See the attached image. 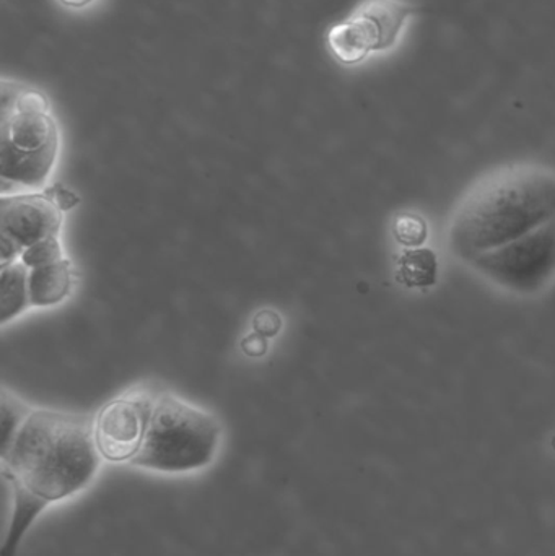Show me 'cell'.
<instances>
[{
	"label": "cell",
	"instance_id": "1",
	"mask_svg": "<svg viewBox=\"0 0 555 556\" xmlns=\"http://www.w3.org/2000/svg\"><path fill=\"white\" fill-rule=\"evenodd\" d=\"M2 456L13 490V515L0 556H15L29 526L51 503L90 485L100 469L93 424L87 417L33 410Z\"/></svg>",
	"mask_w": 555,
	"mask_h": 556
},
{
	"label": "cell",
	"instance_id": "11",
	"mask_svg": "<svg viewBox=\"0 0 555 556\" xmlns=\"http://www.w3.org/2000/svg\"><path fill=\"white\" fill-rule=\"evenodd\" d=\"M29 269L22 263L0 269V323L5 326L31 306L28 287Z\"/></svg>",
	"mask_w": 555,
	"mask_h": 556
},
{
	"label": "cell",
	"instance_id": "14",
	"mask_svg": "<svg viewBox=\"0 0 555 556\" xmlns=\"http://www.w3.org/2000/svg\"><path fill=\"white\" fill-rule=\"evenodd\" d=\"M64 260L61 241H59L58 237L46 238V240L38 241V243L31 244V247L25 248L22 257H20V261H22L28 269L52 266V264L61 263V261Z\"/></svg>",
	"mask_w": 555,
	"mask_h": 556
},
{
	"label": "cell",
	"instance_id": "9",
	"mask_svg": "<svg viewBox=\"0 0 555 556\" xmlns=\"http://www.w3.org/2000/svg\"><path fill=\"white\" fill-rule=\"evenodd\" d=\"M357 10L367 15L377 26L380 35L378 51H388L396 45L404 22L419 12L416 5L406 0H367Z\"/></svg>",
	"mask_w": 555,
	"mask_h": 556
},
{
	"label": "cell",
	"instance_id": "12",
	"mask_svg": "<svg viewBox=\"0 0 555 556\" xmlns=\"http://www.w3.org/2000/svg\"><path fill=\"white\" fill-rule=\"evenodd\" d=\"M396 278L416 290L433 287L439 278V260L429 248H406L398 257Z\"/></svg>",
	"mask_w": 555,
	"mask_h": 556
},
{
	"label": "cell",
	"instance_id": "15",
	"mask_svg": "<svg viewBox=\"0 0 555 556\" xmlns=\"http://www.w3.org/2000/svg\"><path fill=\"white\" fill-rule=\"evenodd\" d=\"M427 230L426 220L416 214L401 215L394 224V237L406 248H420L426 243Z\"/></svg>",
	"mask_w": 555,
	"mask_h": 556
},
{
	"label": "cell",
	"instance_id": "13",
	"mask_svg": "<svg viewBox=\"0 0 555 556\" xmlns=\"http://www.w3.org/2000/svg\"><path fill=\"white\" fill-rule=\"evenodd\" d=\"M31 408L26 407L20 399L15 395L9 394L7 391H2V397H0V414H2V447L0 453H5L9 450L12 441L15 440L18 431L22 430L25 421L28 420L31 415Z\"/></svg>",
	"mask_w": 555,
	"mask_h": 556
},
{
	"label": "cell",
	"instance_id": "10",
	"mask_svg": "<svg viewBox=\"0 0 555 556\" xmlns=\"http://www.w3.org/2000/svg\"><path fill=\"white\" fill-rule=\"evenodd\" d=\"M29 300L31 306L48 307L62 303L72 290V269L68 261L52 266L29 269Z\"/></svg>",
	"mask_w": 555,
	"mask_h": 556
},
{
	"label": "cell",
	"instance_id": "17",
	"mask_svg": "<svg viewBox=\"0 0 555 556\" xmlns=\"http://www.w3.org/2000/svg\"><path fill=\"white\" fill-rule=\"evenodd\" d=\"M25 248L9 235L0 233V266H9L22 257Z\"/></svg>",
	"mask_w": 555,
	"mask_h": 556
},
{
	"label": "cell",
	"instance_id": "18",
	"mask_svg": "<svg viewBox=\"0 0 555 556\" xmlns=\"http://www.w3.org/2000/svg\"><path fill=\"white\" fill-rule=\"evenodd\" d=\"M241 349L247 353L248 356L253 358H260V356L266 355L267 352V339L261 333L254 332L243 339L241 342Z\"/></svg>",
	"mask_w": 555,
	"mask_h": 556
},
{
	"label": "cell",
	"instance_id": "6",
	"mask_svg": "<svg viewBox=\"0 0 555 556\" xmlns=\"http://www.w3.org/2000/svg\"><path fill=\"white\" fill-rule=\"evenodd\" d=\"M61 225L62 212L46 195H12L0 202V233L9 235L23 248L58 237Z\"/></svg>",
	"mask_w": 555,
	"mask_h": 556
},
{
	"label": "cell",
	"instance_id": "7",
	"mask_svg": "<svg viewBox=\"0 0 555 556\" xmlns=\"http://www.w3.org/2000/svg\"><path fill=\"white\" fill-rule=\"evenodd\" d=\"M59 140L39 150H22L0 142L2 178L23 186L28 191L45 188L58 160Z\"/></svg>",
	"mask_w": 555,
	"mask_h": 556
},
{
	"label": "cell",
	"instance_id": "3",
	"mask_svg": "<svg viewBox=\"0 0 555 556\" xmlns=\"http://www.w3.org/2000/svg\"><path fill=\"white\" fill-rule=\"evenodd\" d=\"M220 438L214 415L175 395H162L153 405L142 447L130 464L156 472H192L214 460Z\"/></svg>",
	"mask_w": 555,
	"mask_h": 556
},
{
	"label": "cell",
	"instance_id": "5",
	"mask_svg": "<svg viewBox=\"0 0 555 556\" xmlns=\"http://www.w3.org/2000/svg\"><path fill=\"white\" fill-rule=\"evenodd\" d=\"M155 401L123 397L101 408L93 421L94 441L103 459L130 463L142 447Z\"/></svg>",
	"mask_w": 555,
	"mask_h": 556
},
{
	"label": "cell",
	"instance_id": "2",
	"mask_svg": "<svg viewBox=\"0 0 555 556\" xmlns=\"http://www.w3.org/2000/svg\"><path fill=\"white\" fill-rule=\"evenodd\" d=\"M554 220L555 173L510 166L469 191L450 224L449 247L469 264Z\"/></svg>",
	"mask_w": 555,
	"mask_h": 556
},
{
	"label": "cell",
	"instance_id": "16",
	"mask_svg": "<svg viewBox=\"0 0 555 556\" xmlns=\"http://www.w3.org/2000/svg\"><path fill=\"white\" fill-rule=\"evenodd\" d=\"M282 326V317L274 309L260 311L253 320L254 332L261 333V336L266 337V339H273V337L279 336Z\"/></svg>",
	"mask_w": 555,
	"mask_h": 556
},
{
	"label": "cell",
	"instance_id": "4",
	"mask_svg": "<svg viewBox=\"0 0 555 556\" xmlns=\"http://www.w3.org/2000/svg\"><path fill=\"white\" fill-rule=\"evenodd\" d=\"M469 266L504 290L538 293L555 277V220L527 237L481 254Z\"/></svg>",
	"mask_w": 555,
	"mask_h": 556
},
{
	"label": "cell",
	"instance_id": "20",
	"mask_svg": "<svg viewBox=\"0 0 555 556\" xmlns=\"http://www.w3.org/2000/svg\"><path fill=\"white\" fill-rule=\"evenodd\" d=\"M59 2L72 7V9H81V7H87L88 3L93 2V0H59Z\"/></svg>",
	"mask_w": 555,
	"mask_h": 556
},
{
	"label": "cell",
	"instance_id": "19",
	"mask_svg": "<svg viewBox=\"0 0 555 556\" xmlns=\"http://www.w3.org/2000/svg\"><path fill=\"white\" fill-rule=\"evenodd\" d=\"M54 202L55 205H58L59 211L65 212L71 211V208L77 204L78 198L74 194V192L68 191V189L59 188L54 194Z\"/></svg>",
	"mask_w": 555,
	"mask_h": 556
},
{
	"label": "cell",
	"instance_id": "8",
	"mask_svg": "<svg viewBox=\"0 0 555 556\" xmlns=\"http://www.w3.org/2000/svg\"><path fill=\"white\" fill-rule=\"evenodd\" d=\"M328 46L342 64H358L371 51H378L380 35L375 23L361 10H355L344 22L329 29Z\"/></svg>",
	"mask_w": 555,
	"mask_h": 556
}]
</instances>
